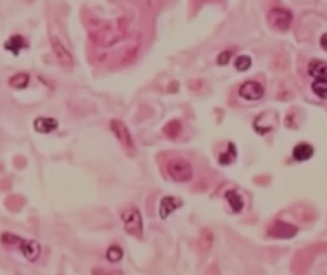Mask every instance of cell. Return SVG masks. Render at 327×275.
<instances>
[{
	"label": "cell",
	"mask_w": 327,
	"mask_h": 275,
	"mask_svg": "<svg viewBox=\"0 0 327 275\" xmlns=\"http://www.w3.org/2000/svg\"><path fill=\"white\" fill-rule=\"evenodd\" d=\"M239 96L247 101H259L264 95V88L260 82L249 80L239 88Z\"/></svg>",
	"instance_id": "cell-4"
},
{
	"label": "cell",
	"mask_w": 327,
	"mask_h": 275,
	"mask_svg": "<svg viewBox=\"0 0 327 275\" xmlns=\"http://www.w3.org/2000/svg\"><path fill=\"white\" fill-rule=\"evenodd\" d=\"M28 81H29V76L25 74H19L11 78L10 84L15 88H24L28 84Z\"/></svg>",
	"instance_id": "cell-18"
},
{
	"label": "cell",
	"mask_w": 327,
	"mask_h": 275,
	"mask_svg": "<svg viewBox=\"0 0 327 275\" xmlns=\"http://www.w3.org/2000/svg\"><path fill=\"white\" fill-rule=\"evenodd\" d=\"M181 129H182V127H181L180 122L173 121L166 125V127L164 128V132L168 137L175 139L181 132Z\"/></svg>",
	"instance_id": "cell-17"
},
{
	"label": "cell",
	"mask_w": 327,
	"mask_h": 275,
	"mask_svg": "<svg viewBox=\"0 0 327 275\" xmlns=\"http://www.w3.org/2000/svg\"><path fill=\"white\" fill-rule=\"evenodd\" d=\"M123 250L120 248L119 247H116V246H113V247H110L107 252H106V257L109 261L111 262H118L120 261L122 258H123Z\"/></svg>",
	"instance_id": "cell-20"
},
{
	"label": "cell",
	"mask_w": 327,
	"mask_h": 275,
	"mask_svg": "<svg viewBox=\"0 0 327 275\" xmlns=\"http://www.w3.org/2000/svg\"><path fill=\"white\" fill-rule=\"evenodd\" d=\"M236 158V149L233 143L230 142L228 146V150L225 153H223L219 157V162L221 164H230L232 161Z\"/></svg>",
	"instance_id": "cell-16"
},
{
	"label": "cell",
	"mask_w": 327,
	"mask_h": 275,
	"mask_svg": "<svg viewBox=\"0 0 327 275\" xmlns=\"http://www.w3.org/2000/svg\"><path fill=\"white\" fill-rule=\"evenodd\" d=\"M314 154V148L305 142L298 143L294 147L293 157L297 161H308Z\"/></svg>",
	"instance_id": "cell-11"
},
{
	"label": "cell",
	"mask_w": 327,
	"mask_h": 275,
	"mask_svg": "<svg viewBox=\"0 0 327 275\" xmlns=\"http://www.w3.org/2000/svg\"><path fill=\"white\" fill-rule=\"evenodd\" d=\"M291 12L284 8H273L268 14V22L270 26L277 31H287L292 22Z\"/></svg>",
	"instance_id": "cell-3"
},
{
	"label": "cell",
	"mask_w": 327,
	"mask_h": 275,
	"mask_svg": "<svg viewBox=\"0 0 327 275\" xmlns=\"http://www.w3.org/2000/svg\"><path fill=\"white\" fill-rule=\"evenodd\" d=\"M52 45L56 57L58 58L60 65L66 68H70L73 65V57L68 52L67 49L63 46L58 38H52Z\"/></svg>",
	"instance_id": "cell-7"
},
{
	"label": "cell",
	"mask_w": 327,
	"mask_h": 275,
	"mask_svg": "<svg viewBox=\"0 0 327 275\" xmlns=\"http://www.w3.org/2000/svg\"><path fill=\"white\" fill-rule=\"evenodd\" d=\"M320 46L327 52V33L323 34L320 38Z\"/></svg>",
	"instance_id": "cell-22"
},
{
	"label": "cell",
	"mask_w": 327,
	"mask_h": 275,
	"mask_svg": "<svg viewBox=\"0 0 327 275\" xmlns=\"http://www.w3.org/2000/svg\"><path fill=\"white\" fill-rule=\"evenodd\" d=\"M20 248L24 254V256L26 257L29 261H36L39 258V254H40V246L39 243L33 240H22L21 244H20Z\"/></svg>",
	"instance_id": "cell-8"
},
{
	"label": "cell",
	"mask_w": 327,
	"mask_h": 275,
	"mask_svg": "<svg viewBox=\"0 0 327 275\" xmlns=\"http://www.w3.org/2000/svg\"><path fill=\"white\" fill-rule=\"evenodd\" d=\"M230 58H231V53L230 52H228V51L222 52L221 54L217 57V62L220 65H224V64H227L229 62Z\"/></svg>",
	"instance_id": "cell-21"
},
{
	"label": "cell",
	"mask_w": 327,
	"mask_h": 275,
	"mask_svg": "<svg viewBox=\"0 0 327 275\" xmlns=\"http://www.w3.org/2000/svg\"><path fill=\"white\" fill-rule=\"evenodd\" d=\"M24 46H25V41L23 38H21L20 36H15L11 38L10 40L6 43L5 48L12 51L15 55H18L20 50Z\"/></svg>",
	"instance_id": "cell-15"
},
{
	"label": "cell",
	"mask_w": 327,
	"mask_h": 275,
	"mask_svg": "<svg viewBox=\"0 0 327 275\" xmlns=\"http://www.w3.org/2000/svg\"><path fill=\"white\" fill-rule=\"evenodd\" d=\"M181 206V203L177 199L172 196H167L161 201L160 204V216L161 218L166 219L171 213H173L175 209H178Z\"/></svg>",
	"instance_id": "cell-10"
},
{
	"label": "cell",
	"mask_w": 327,
	"mask_h": 275,
	"mask_svg": "<svg viewBox=\"0 0 327 275\" xmlns=\"http://www.w3.org/2000/svg\"><path fill=\"white\" fill-rule=\"evenodd\" d=\"M110 127L113 133L115 134L117 139L125 146V148L131 149L134 147V142L132 140L131 134L127 129V127L121 121L113 120L110 123Z\"/></svg>",
	"instance_id": "cell-6"
},
{
	"label": "cell",
	"mask_w": 327,
	"mask_h": 275,
	"mask_svg": "<svg viewBox=\"0 0 327 275\" xmlns=\"http://www.w3.org/2000/svg\"><path fill=\"white\" fill-rule=\"evenodd\" d=\"M58 122L51 118H39L35 122V128L41 133H50L58 128Z\"/></svg>",
	"instance_id": "cell-12"
},
{
	"label": "cell",
	"mask_w": 327,
	"mask_h": 275,
	"mask_svg": "<svg viewBox=\"0 0 327 275\" xmlns=\"http://www.w3.org/2000/svg\"><path fill=\"white\" fill-rule=\"evenodd\" d=\"M312 90L316 95L327 100V78H318L312 83Z\"/></svg>",
	"instance_id": "cell-14"
},
{
	"label": "cell",
	"mask_w": 327,
	"mask_h": 275,
	"mask_svg": "<svg viewBox=\"0 0 327 275\" xmlns=\"http://www.w3.org/2000/svg\"><path fill=\"white\" fill-rule=\"evenodd\" d=\"M125 231L135 237H142L143 235V221L140 211L135 208H129L124 210L121 214Z\"/></svg>",
	"instance_id": "cell-2"
},
{
	"label": "cell",
	"mask_w": 327,
	"mask_h": 275,
	"mask_svg": "<svg viewBox=\"0 0 327 275\" xmlns=\"http://www.w3.org/2000/svg\"><path fill=\"white\" fill-rule=\"evenodd\" d=\"M308 74L316 79L327 78V63L323 60L313 59L308 65Z\"/></svg>",
	"instance_id": "cell-9"
},
{
	"label": "cell",
	"mask_w": 327,
	"mask_h": 275,
	"mask_svg": "<svg viewBox=\"0 0 327 275\" xmlns=\"http://www.w3.org/2000/svg\"><path fill=\"white\" fill-rule=\"evenodd\" d=\"M298 232V228L295 226L287 224L281 221H277L269 228L268 233L270 236L278 239H289L294 237Z\"/></svg>",
	"instance_id": "cell-5"
},
{
	"label": "cell",
	"mask_w": 327,
	"mask_h": 275,
	"mask_svg": "<svg viewBox=\"0 0 327 275\" xmlns=\"http://www.w3.org/2000/svg\"><path fill=\"white\" fill-rule=\"evenodd\" d=\"M167 172L177 182H187L193 179V167L191 163L181 158H175L167 163Z\"/></svg>",
	"instance_id": "cell-1"
},
{
	"label": "cell",
	"mask_w": 327,
	"mask_h": 275,
	"mask_svg": "<svg viewBox=\"0 0 327 275\" xmlns=\"http://www.w3.org/2000/svg\"><path fill=\"white\" fill-rule=\"evenodd\" d=\"M252 65V59L248 56H240L237 57L234 61V67L240 71V72H245L247 71Z\"/></svg>",
	"instance_id": "cell-19"
},
{
	"label": "cell",
	"mask_w": 327,
	"mask_h": 275,
	"mask_svg": "<svg viewBox=\"0 0 327 275\" xmlns=\"http://www.w3.org/2000/svg\"><path fill=\"white\" fill-rule=\"evenodd\" d=\"M225 197L228 201V203L230 204L231 209H232V211L234 213H239L241 210L243 209V207H244L243 200H242L240 195L236 191L228 190L225 193Z\"/></svg>",
	"instance_id": "cell-13"
}]
</instances>
